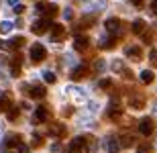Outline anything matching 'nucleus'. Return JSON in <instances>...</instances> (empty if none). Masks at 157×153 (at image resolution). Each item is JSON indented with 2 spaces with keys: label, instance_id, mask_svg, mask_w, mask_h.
Returning <instances> with one entry per match:
<instances>
[{
  "label": "nucleus",
  "instance_id": "obj_1",
  "mask_svg": "<svg viewBox=\"0 0 157 153\" xmlns=\"http://www.w3.org/2000/svg\"><path fill=\"white\" fill-rule=\"evenodd\" d=\"M67 153H90L88 137H76L74 141H70V145H67Z\"/></svg>",
  "mask_w": 157,
  "mask_h": 153
},
{
  "label": "nucleus",
  "instance_id": "obj_2",
  "mask_svg": "<svg viewBox=\"0 0 157 153\" xmlns=\"http://www.w3.org/2000/svg\"><path fill=\"white\" fill-rule=\"evenodd\" d=\"M35 10L39 12L43 18H53L57 14V6L51 4V2H39V4L35 6Z\"/></svg>",
  "mask_w": 157,
  "mask_h": 153
},
{
  "label": "nucleus",
  "instance_id": "obj_3",
  "mask_svg": "<svg viewBox=\"0 0 157 153\" xmlns=\"http://www.w3.org/2000/svg\"><path fill=\"white\" fill-rule=\"evenodd\" d=\"M21 135H8L4 139V141H0V151H8V149H17L18 145H21Z\"/></svg>",
  "mask_w": 157,
  "mask_h": 153
},
{
  "label": "nucleus",
  "instance_id": "obj_4",
  "mask_svg": "<svg viewBox=\"0 0 157 153\" xmlns=\"http://www.w3.org/2000/svg\"><path fill=\"white\" fill-rule=\"evenodd\" d=\"M25 90H27V94H29V98H35V100H41V98H45V88L43 86H37V84H27V86H23Z\"/></svg>",
  "mask_w": 157,
  "mask_h": 153
},
{
  "label": "nucleus",
  "instance_id": "obj_5",
  "mask_svg": "<svg viewBox=\"0 0 157 153\" xmlns=\"http://www.w3.org/2000/svg\"><path fill=\"white\" fill-rule=\"evenodd\" d=\"M45 57H47L45 47H43L41 43H35V45L31 47V61H33V63H41Z\"/></svg>",
  "mask_w": 157,
  "mask_h": 153
},
{
  "label": "nucleus",
  "instance_id": "obj_6",
  "mask_svg": "<svg viewBox=\"0 0 157 153\" xmlns=\"http://www.w3.org/2000/svg\"><path fill=\"white\" fill-rule=\"evenodd\" d=\"M155 131V123H153V118L145 117V118H141V123H139V133L143 137H149Z\"/></svg>",
  "mask_w": 157,
  "mask_h": 153
},
{
  "label": "nucleus",
  "instance_id": "obj_7",
  "mask_svg": "<svg viewBox=\"0 0 157 153\" xmlns=\"http://www.w3.org/2000/svg\"><path fill=\"white\" fill-rule=\"evenodd\" d=\"M49 27H51L49 18H39V21H35V23L31 25V31H33V35H43V33H47Z\"/></svg>",
  "mask_w": 157,
  "mask_h": 153
},
{
  "label": "nucleus",
  "instance_id": "obj_8",
  "mask_svg": "<svg viewBox=\"0 0 157 153\" xmlns=\"http://www.w3.org/2000/svg\"><path fill=\"white\" fill-rule=\"evenodd\" d=\"M47 120H49V110H47V106H39V108H35V114H33V124L47 123Z\"/></svg>",
  "mask_w": 157,
  "mask_h": 153
},
{
  "label": "nucleus",
  "instance_id": "obj_9",
  "mask_svg": "<svg viewBox=\"0 0 157 153\" xmlns=\"http://www.w3.org/2000/svg\"><path fill=\"white\" fill-rule=\"evenodd\" d=\"M121 21H118V18H108V21H106L104 23V27H106V33H108V35H118V33H121Z\"/></svg>",
  "mask_w": 157,
  "mask_h": 153
},
{
  "label": "nucleus",
  "instance_id": "obj_10",
  "mask_svg": "<svg viewBox=\"0 0 157 153\" xmlns=\"http://www.w3.org/2000/svg\"><path fill=\"white\" fill-rule=\"evenodd\" d=\"M65 37V27L63 25H51V41L59 43Z\"/></svg>",
  "mask_w": 157,
  "mask_h": 153
},
{
  "label": "nucleus",
  "instance_id": "obj_11",
  "mask_svg": "<svg viewBox=\"0 0 157 153\" xmlns=\"http://www.w3.org/2000/svg\"><path fill=\"white\" fill-rule=\"evenodd\" d=\"M88 47H90V39H88L86 35H78L76 39H74V49H76V51H86Z\"/></svg>",
  "mask_w": 157,
  "mask_h": 153
},
{
  "label": "nucleus",
  "instance_id": "obj_12",
  "mask_svg": "<svg viewBox=\"0 0 157 153\" xmlns=\"http://www.w3.org/2000/svg\"><path fill=\"white\" fill-rule=\"evenodd\" d=\"M86 74H88V67L84 63H80L78 65V67H74V70H71V80H74V82H80V80H84V78H86Z\"/></svg>",
  "mask_w": 157,
  "mask_h": 153
},
{
  "label": "nucleus",
  "instance_id": "obj_13",
  "mask_svg": "<svg viewBox=\"0 0 157 153\" xmlns=\"http://www.w3.org/2000/svg\"><path fill=\"white\" fill-rule=\"evenodd\" d=\"M122 147V143H118V137L110 135L108 139H106V149H108V153H118Z\"/></svg>",
  "mask_w": 157,
  "mask_h": 153
},
{
  "label": "nucleus",
  "instance_id": "obj_14",
  "mask_svg": "<svg viewBox=\"0 0 157 153\" xmlns=\"http://www.w3.org/2000/svg\"><path fill=\"white\" fill-rule=\"evenodd\" d=\"M124 53H127V57H131L133 61H141V59H143L141 47H137V45H133V47H127V49H124Z\"/></svg>",
  "mask_w": 157,
  "mask_h": 153
},
{
  "label": "nucleus",
  "instance_id": "obj_15",
  "mask_svg": "<svg viewBox=\"0 0 157 153\" xmlns=\"http://www.w3.org/2000/svg\"><path fill=\"white\" fill-rule=\"evenodd\" d=\"M49 135H51V137H59V139H61V137L65 135V127L61 123L51 124V127H49Z\"/></svg>",
  "mask_w": 157,
  "mask_h": 153
},
{
  "label": "nucleus",
  "instance_id": "obj_16",
  "mask_svg": "<svg viewBox=\"0 0 157 153\" xmlns=\"http://www.w3.org/2000/svg\"><path fill=\"white\" fill-rule=\"evenodd\" d=\"M128 104L133 106L135 110H139V108L145 106V100H143V96H131V98H128Z\"/></svg>",
  "mask_w": 157,
  "mask_h": 153
},
{
  "label": "nucleus",
  "instance_id": "obj_17",
  "mask_svg": "<svg viewBox=\"0 0 157 153\" xmlns=\"http://www.w3.org/2000/svg\"><path fill=\"white\" fill-rule=\"evenodd\" d=\"M131 31H133L135 35H141L143 31H145V21H141V18H137L133 25H131Z\"/></svg>",
  "mask_w": 157,
  "mask_h": 153
},
{
  "label": "nucleus",
  "instance_id": "obj_18",
  "mask_svg": "<svg viewBox=\"0 0 157 153\" xmlns=\"http://www.w3.org/2000/svg\"><path fill=\"white\" fill-rule=\"evenodd\" d=\"M25 43H27V41H25V37H14V39L8 41V47H10V49H21Z\"/></svg>",
  "mask_w": 157,
  "mask_h": 153
},
{
  "label": "nucleus",
  "instance_id": "obj_19",
  "mask_svg": "<svg viewBox=\"0 0 157 153\" xmlns=\"http://www.w3.org/2000/svg\"><path fill=\"white\" fill-rule=\"evenodd\" d=\"M10 71H12V76H18V74H21V57H12Z\"/></svg>",
  "mask_w": 157,
  "mask_h": 153
},
{
  "label": "nucleus",
  "instance_id": "obj_20",
  "mask_svg": "<svg viewBox=\"0 0 157 153\" xmlns=\"http://www.w3.org/2000/svg\"><path fill=\"white\" fill-rule=\"evenodd\" d=\"M114 43H117V39L102 37V39H100V47H102V49H112V47H114Z\"/></svg>",
  "mask_w": 157,
  "mask_h": 153
},
{
  "label": "nucleus",
  "instance_id": "obj_21",
  "mask_svg": "<svg viewBox=\"0 0 157 153\" xmlns=\"http://www.w3.org/2000/svg\"><path fill=\"white\" fill-rule=\"evenodd\" d=\"M153 78H155V76H153L151 70H143V71H141V82H143V84H151Z\"/></svg>",
  "mask_w": 157,
  "mask_h": 153
},
{
  "label": "nucleus",
  "instance_id": "obj_22",
  "mask_svg": "<svg viewBox=\"0 0 157 153\" xmlns=\"http://www.w3.org/2000/svg\"><path fill=\"white\" fill-rule=\"evenodd\" d=\"M108 117H110L112 120L121 117V108H118V104L114 106V102H110V106H108Z\"/></svg>",
  "mask_w": 157,
  "mask_h": 153
},
{
  "label": "nucleus",
  "instance_id": "obj_23",
  "mask_svg": "<svg viewBox=\"0 0 157 153\" xmlns=\"http://www.w3.org/2000/svg\"><path fill=\"white\" fill-rule=\"evenodd\" d=\"M94 23H96V18H94V17H84L80 21V27H82V29H90V25H94Z\"/></svg>",
  "mask_w": 157,
  "mask_h": 153
},
{
  "label": "nucleus",
  "instance_id": "obj_24",
  "mask_svg": "<svg viewBox=\"0 0 157 153\" xmlns=\"http://www.w3.org/2000/svg\"><path fill=\"white\" fill-rule=\"evenodd\" d=\"M43 80H45L47 84H55L57 78H55V74H53L51 70H45V71H43Z\"/></svg>",
  "mask_w": 157,
  "mask_h": 153
},
{
  "label": "nucleus",
  "instance_id": "obj_25",
  "mask_svg": "<svg viewBox=\"0 0 157 153\" xmlns=\"http://www.w3.org/2000/svg\"><path fill=\"white\" fill-rule=\"evenodd\" d=\"M8 108H10V98L8 96H2L0 98V112H6Z\"/></svg>",
  "mask_w": 157,
  "mask_h": 153
},
{
  "label": "nucleus",
  "instance_id": "obj_26",
  "mask_svg": "<svg viewBox=\"0 0 157 153\" xmlns=\"http://www.w3.org/2000/svg\"><path fill=\"white\" fill-rule=\"evenodd\" d=\"M12 27H14V25H12L10 21H2V23H0V33H10Z\"/></svg>",
  "mask_w": 157,
  "mask_h": 153
},
{
  "label": "nucleus",
  "instance_id": "obj_27",
  "mask_svg": "<svg viewBox=\"0 0 157 153\" xmlns=\"http://www.w3.org/2000/svg\"><path fill=\"white\" fill-rule=\"evenodd\" d=\"M18 118V106H10L8 108V120H17Z\"/></svg>",
  "mask_w": 157,
  "mask_h": 153
},
{
  "label": "nucleus",
  "instance_id": "obj_28",
  "mask_svg": "<svg viewBox=\"0 0 157 153\" xmlns=\"http://www.w3.org/2000/svg\"><path fill=\"white\" fill-rule=\"evenodd\" d=\"M137 153H153V147L149 145V143H143V145L137 149Z\"/></svg>",
  "mask_w": 157,
  "mask_h": 153
},
{
  "label": "nucleus",
  "instance_id": "obj_29",
  "mask_svg": "<svg viewBox=\"0 0 157 153\" xmlns=\"http://www.w3.org/2000/svg\"><path fill=\"white\" fill-rule=\"evenodd\" d=\"M31 145H33V147H41V145H43V137H41V135H33Z\"/></svg>",
  "mask_w": 157,
  "mask_h": 153
},
{
  "label": "nucleus",
  "instance_id": "obj_30",
  "mask_svg": "<svg viewBox=\"0 0 157 153\" xmlns=\"http://www.w3.org/2000/svg\"><path fill=\"white\" fill-rule=\"evenodd\" d=\"M133 137L131 135H122V147H131V145H133Z\"/></svg>",
  "mask_w": 157,
  "mask_h": 153
},
{
  "label": "nucleus",
  "instance_id": "obj_31",
  "mask_svg": "<svg viewBox=\"0 0 157 153\" xmlns=\"http://www.w3.org/2000/svg\"><path fill=\"white\" fill-rule=\"evenodd\" d=\"M104 67H106V65H104V61H102V59H98V61L94 63V70H96V71H102Z\"/></svg>",
  "mask_w": 157,
  "mask_h": 153
},
{
  "label": "nucleus",
  "instance_id": "obj_32",
  "mask_svg": "<svg viewBox=\"0 0 157 153\" xmlns=\"http://www.w3.org/2000/svg\"><path fill=\"white\" fill-rule=\"evenodd\" d=\"M149 59H151V63L157 67V49H153V51L149 53Z\"/></svg>",
  "mask_w": 157,
  "mask_h": 153
},
{
  "label": "nucleus",
  "instance_id": "obj_33",
  "mask_svg": "<svg viewBox=\"0 0 157 153\" xmlns=\"http://www.w3.org/2000/svg\"><path fill=\"white\" fill-rule=\"evenodd\" d=\"M63 18H65V21H71V18H74V12H71V8H65V10H63Z\"/></svg>",
  "mask_w": 157,
  "mask_h": 153
},
{
  "label": "nucleus",
  "instance_id": "obj_34",
  "mask_svg": "<svg viewBox=\"0 0 157 153\" xmlns=\"http://www.w3.org/2000/svg\"><path fill=\"white\" fill-rule=\"evenodd\" d=\"M61 114H63V117H71V114H74V108H71V106H65L63 110H61Z\"/></svg>",
  "mask_w": 157,
  "mask_h": 153
},
{
  "label": "nucleus",
  "instance_id": "obj_35",
  "mask_svg": "<svg viewBox=\"0 0 157 153\" xmlns=\"http://www.w3.org/2000/svg\"><path fill=\"white\" fill-rule=\"evenodd\" d=\"M112 86V82L110 80H102V82H100V88H104V90H108Z\"/></svg>",
  "mask_w": 157,
  "mask_h": 153
},
{
  "label": "nucleus",
  "instance_id": "obj_36",
  "mask_svg": "<svg viewBox=\"0 0 157 153\" xmlns=\"http://www.w3.org/2000/svg\"><path fill=\"white\" fill-rule=\"evenodd\" d=\"M17 151H18V153H29V147H27L25 143H21V145L17 147Z\"/></svg>",
  "mask_w": 157,
  "mask_h": 153
},
{
  "label": "nucleus",
  "instance_id": "obj_37",
  "mask_svg": "<svg viewBox=\"0 0 157 153\" xmlns=\"http://www.w3.org/2000/svg\"><path fill=\"white\" fill-rule=\"evenodd\" d=\"M25 10H27V8H25L23 4H17V6H14V12H17V14H23Z\"/></svg>",
  "mask_w": 157,
  "mask_h": 153
},
{
  "label": "nucleus",
  "instance_id": "obj_38",
  "mask_svg": "<svg viewBox=\"0 0 157 153\" xmlns=\"http://www.w3.org/2000/svg\"><path fill=\"white\" fill-rule=\"evenodd\" d=\"M112 67H114L117 71H124V67H122V63H121V61H114V63H112Z\"/></svg>",
  "mask_w": 157,
  "mask_h": 153
},
{
  "label": "nucleus",
  "instance_id": "obj_39",
  "mask_svg": "<svg viewBox=\"0 0 157 153\" xmlns=\"http://www.w3.org/2000/svg\"><path fill=\"white\" fill-rule=\"evenodd\" d=\"M51 151H53V153H59V151H61V147H59V143H53V145H51Z\"/></svg>",
  "mask_w": 157,
  "mask_h": 153
},
{
  "label": "nucleus",
  "instance_id": "obj_40",
  "mask_svg": "<svg viewBox=\"0 0 157 153\" xmlns=\"http://www.w3.org/2000/svg\"><path fill=\"white\" fill-rule=\"evenodd\" d=\"M151 10L157 14V0H153V2H151Z\"/></svg>",
  "mask_w": 157,
  "mask_h": 153
},
{
  "label": "nucleus",
  "instance_id": "obj_41",
  "mask_svg": "<svg viewBox=\"0 0 157 153\" xmlns=\"http://www.w3.org/2000/svg\"><path fill=\"white\" fill-rule=\"evenodd\" d=\"M131 2H133L135 6H139V8H141V6H143V0H131Z\"/></svg>",
  "mask_w": 157,
  "mask_h": 153
},
{
  "label": "nucleus",
  "instance_id": "obj_42",
  "mask_svg": "<svg viewBox=\"0 0 157 153\" xmlns=\"http://www.w3.org/2000/svg\"><path fill=\"white\" fill-rule=\"evenodd\" d=\"M8 2H10L12 6H17V4H21V2H18V0H8Z\"/></svg>",
  "mask_w": 157,
  "mask_h": 153
},
{
  "label": "nucleus",
  "instance_id": "obj_43",
  "mask_svg": "<svg viewBox=\"0 0 157 153\" xmlns=\"http://www.w3.org/2000/svg\"><path fill=\"white\" fill-rule=\"evenodd\" d=\"M2 131H4V124L0 123V135H2Z\"/></svg>",
  "mask_w": 157,
  "mask_h": 153
}]
</instances>
